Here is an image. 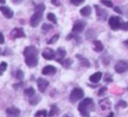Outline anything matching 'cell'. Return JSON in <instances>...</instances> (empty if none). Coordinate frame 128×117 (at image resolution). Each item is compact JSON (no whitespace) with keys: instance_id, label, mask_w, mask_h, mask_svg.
<instances>
[{"instance_id":"1","label":"cell","mask_w":128,"mask_h":117,"mask_svg":"<svg viewBox=\"0 0 128 117\" xmlns=\"http://www.w3.org/2000/svg\"><path fill=\"white\" fill-rule=\"evenodd\" d=\"M25 62L30 68L35 67L38 64V49L34 46H28L24 50Z\"/></svg>"},{"instance_id":"2","label":"cell","mask_w":128,"mask_h":117,"mask_svg":"<svg viewBox=\"0 0 128 117\" xmlns=\"http://www.w3.org/2000/svg\"><path fill=\"white\" fill-rule=\"evenodd\" d=\"M94 110V102L90 98L84 99L78 105V111L82 117H90V111Z\"/></svg>"},{"instance_id":"3","label":"cell","mask_w":128,"mask_h":117,"mask_svg":"<svg viewBox=\"0 0 128 117\" xmlns=\"http://www.w3.org/2000/svg\"><path fill=\"white\" fill-rule=\"evenodd\" d=\"M45 9H46V6H45L44 4H40L35 6V9H34L35 13H34V15H32L30 20V24L32 27H38L40 22L42 20L43 13H44Z\"/></svg>"},{"instance_id":"4","label":"cell","mask_w":128,"mask_h":117,"mask_svg":"<svg viewBox=\"0 0 128 117\" xmlns=\"http://www.w3.org/2000/svg\"><path fill=\"white\" fill-rule=\"evenodd\" d=\"M84 96V92L82 88H79V87H76V88L73 89L71 92H70V100L71 101L72 103H76V101H78L79 99H82Z\"/></svg>"},{"instance_id":"5","label":"cell","mask_w":128,"mask_h":117,"mask_svg":"<svg viewBox=\"0 0 128 117\" xmlns=\"http://www.w3.org/2000/svg\"><path fill=\"white\" fill-rule=\"evenodd\" d=\"M123 20L120 17L118 16H112L109 19V25H110V28L113 30H118V29H121V27L123 25Z\"/></svg>"},{"instance_id":"6","label":"cell","mask_w":128,"mask_h":117,"mask_svg":"<svg viewBox=\"0 0 128 117\" xmlns=\"http://www.w3.org/2000/svg\"><path fill=\"white\" fill-rule=\"evenodd\" d=\"M115 71L118 73H124L128 71V62L124 60H120L116 64Z\"/></svg>"},{"instance_id":"7","label":"cell","mask_w":128,"mask_h":117,"mask_svg":"<svg viewBox=\"0 0 128 117\" xmlns=\"http://www.w3.org/2000/svg\"><path fill=\"white\" fill-rule=\"evenodd\" d=\"M42 56L44 57L46 60H53L56 56V52L53 49V48H46L42 52Z\"/></svg>"},{"instance_id":"8","label":"cell","mask_w":128,"mask_h":117,"mask_svg":"<svg viewBox=\"0 0 128 117\" xmlns=\"http://www.w3.org/2000/svg\"><path fill=\"white\" fill-rule=\"evenodd\" d=\"M37 85H38L39 91L41 93H43V92H45L46 89L48 87V85H49V82L46 79H45V78H40L37 79Z\"/></svg>"},{"instance_id":"9","label":"cell","mask_w":128,"mask_h":117,"mask_svg":"<svg viewBox=\"0 0 128 117\" xmlns=\"http://www.w3.org/2000/svg\"><path fill=\"white\" fill-rule=\"evenodd\" d=\"M85 27V22L82 20H78L75 23L73 28H72V33L73 34H80L84 31Z\"/></svg>"},{"instance_id":"10","label":"cell","mask_w":128,"mask_h":117,"mask_svg":"<svg viewBox=\"0 0 128 117\" xmlns=\"http://www.w3.org/2000/svg\"><path fill=\"white\" fill-rule=\"evenodd\" d=\"M95 8H96V16H98V20H106L107 15H108V13H107L106 10L99 7L98 6H95Z\"/></svg>"},{"instance_id":"11","label":"cell","mask_w":128,"mask_h":117,"mask_svg":"<svg viewBox=\"0 0 128 117\" xmlns=\"http://www.w3.org/2000/svg\"><path fill=\"white\" fill-rule=\"evenodd\" d=\"M57 71V69L53 65H46L42 69V74L46 76H52L54 75Z\"/></svg>"},{"instance_id":"12","label":"cell","mask_w":128,"mask_h":117,"mask_svg":"<svg viewBox=\"0 0 128 117\" xmlns=\"http://www.w3.org/2000/svg\"><path fill=\"white\" fill-rule=\"evenodd\" d=\"M6 113L9 117H18L20 114V110L17 107L12 106L6 109Z\"/></svg>"},{"instance_id":"13","label":"cell","mask_w":128,"mask_h":117,"mask_svg":"<svg viewBox=\"0 0 128 117\" xmlns=\"http://www.w3.org/2000/svg\"><path fill=\"white\" fill-rule=\"evenodd\" d=\"M0 12L4 14L6 19H12L13 17V12L10 7L6 6H0Z\"/></svg>"},{"instance_id":"14","label":"cell","mask_w":128,"mask_h":117,"mask_svg":"<svg viewBox=\"0 0 128 117\" xmlns=\"http://www.w3.org/2000/svg\"><path fill=\"white\" fill-rule=\"evenodd\" d=\"M11 35L13 39H16V38H22L26 37V34L24 33V30L22 28H14L12 29L11 33Z\"/></svg>"},{"instance_id":"15","label":"cell","mask_w":128,"mask_h":117,"mask_svg":"<svg viewBox=\"0 0 128 117\" xmlns=\"http://www.w3.org/2000/svg\"><path fill=\"white\" fill-rule=\"evenodd\" d=\"M102 77H103V73L100 72V71H98V72H95L94 74H92L90 77V81L91 83L96 84L101 80Z\"/></svg>"},{"instance_id":"16","label":"cell","mask_w":128,"mask_h":117,"mask_svg":"<svg viewBox=\"0 0 128 117\" xmlns=\"http://www.w3.org/2000/svg\"><path fill=\"white\" fill-rule=\"evenodd\" d=\"M56 62H58L59 64H62L63 67L68 68L72 64V60L71 59H63V58H57Z\"/></svg>"},{"instance_id":"17","label":"cell","mask_w":128,"mask_h":117,"mask_svg":"<svg viewBox=\"0 0 128 117\" xmlns=\"http://www.w3.org/2000/svg\"><path fill=\"white\" fill-rule=\"evenodd\" d=\"M93 44H94V48L93 49L95 50L96 52H101L104 50V45L103 43L101 42L100 41H93Z\"/></svg>"},{"instance_id":"18","label":"cell","mask_w":128,"mask_h":117,"mask_svg":"<svg viewBox=\"0 0 128 117\" xmlns=\"http://www.w3.org/2000/svg\"><path fill=\"white\" fill-rule=\"evenodd\" d=\"M76 56L77 57V58L80 60V62H81V65L82 66H84V67H87V68H89V67H90V63L88 61V59H86V58H84V57H82L81 55H76Z\"/></svg>"},{"instance_id":"19","label":"cell","mask_w":128,"mask_h":117,"mask_svg":"<svg viewBox=\"0 0 128 117\" xmlns=\"http://www.w3.org/2000/svg\"><path fill=\"white\" fill-rule=\"evenodd\" d=\"M80 13H81V15H82V16H84V17L90 16L91 13V8L89 6H84V7H82V9L80 10Z\"/></svg>"},{"instance_id":"20","label":"cell","mask_w":128,"mask_h":117,"mask_svg":"<svg viewBox=\"0 0 128 117\" xmlns=\"http://www.w3.org/2000/svg\"><path fill=\"white\" fill-rule=\"evenodd\" d=\"M100 106L103 110H105V109H109L110 107V102L108 99H103V100L100 101Z\"/></svg>"},{"instance_id":"21","label":"cell","mask_w":128,"mask_h":117,"mask_svg":"<svg viewBox=\"0 0 128 117\" xmlns=\"http://www.w3.org/2000/svg\"><path fill=\"white\" fill-rule=\"evenodd\" d=\"M24 93H25L26 96L31 98V97H32V96L35 95V90H34L32 87H29V88L26 89V90L24 91Z\"/></svg>"},{"instance_id":"22","label":"cell","mask_w":128,"mask_h":117,"mask_svg":"<svg viewBox=\"0 0 128 117\" xmlns=\"http://www.w3.org/2000/svg\"><path fill=\"white\" fill-rule=\"evenodd\" d=\"M58 112H59V110H58V107H57L56 105H52L51 108H50V111L48 115V116H54V115L56 114Z\"/></svg>"},{"instance_id":"23","label":"cell","mask_w":128,"mask_h":117,"mask_svg":"<svg viewBox=\"0 0 128 117\" xmlns=\"http://www.w3.org/2000/svg\"><path fill=\"white\" fill-rule=\"evenodd\" d=\"M40 100V97L38 96V95H36V97H35V95H34V98L32 97L30 98V99H29V103H30L31 105H32V106H35V105H37L38 103H39Z\"/></svg>"},{"instance_id":"24","label":"cell","mask_w":128,"mask_h":117,"mask_svg":"<svg viewBox=\"0 0 128 117\" xmlns=\"http://www.w3.org/2000/svg\"><path fill=\"white\" fill-rule=\"evenodd\" d=\"M56 55L59 56V58H64V56L66 55V50L62 48H59L56 51Z\"/></svg>"},{"instance_id":"25","label":"cell","mask_w":128,"mask_h":117,"mask_svg":"<svg viewBox=\"0 0 128 117\" xmlns=\"http://www.w3.org/2000/svg\"><path fill=\"white\" fill-rule=\"evenodd\" d=\"M48 20H50L51 22H53L54 24H57V20H56V17L54 13H49L48 14Z\"/></svg>"},{"instance_id":"26","label":"cell","mask_w":128,"mask_h":117,"mask_svg":"<svg viewBox=\"0 0 128 117\" xmlns=\"http://www.w3.org/2000/svg\"><path fill=\"white\" fill-rule=\"evenodd\" d=\"M24 72L21 71V70H18V71H16V73H15V77H16L17 79L18 80H22L24 78Z\"/></svg>"},{"instance_id":"27","label":"cell","mask_w":128,"mask_h":117,"mask_svg":"<svg viewBox=\"0 0 128 117\" xmlns=\"http://www.w3.org/2000/svg\"><path fill=\"white\" fill-rule=\"evenodd\" d=\"M46 115H48V112H46V110H40V111L36 112L35 115L34 116L35 117H46Z\"/></svg>"},{"instance_id":"28","label":"cell","mask_w":128,"mask_h":117,"mask_svg":"<svg viewBox=\"0 0 128 117\" xmlns=\"http://www.w3.org/2000/svg\"><path fill=\"white\" fill-rule=\"evenodd\" d=\"M6 69H7V64L6 62H2L0 64V75H3Z\"/></svg>"},{"instance_id":"29","label":"cell","mask_w":128,"mask_h":117,"mask_svg":"<svg viewBox=\"0 0 128 117\" xmlns=\"http://www.w3.org/2000/svg\"><path fill=\"white\" fill-rule=\"evenodd\" d=\"M41 28H42L43 31H48L50 30V29L53 28V26L50 25V24H46V23H44L42 25V27H41Z\"/></svg>"},{"instance_id":"30","label":"cell","mask_w":128,"mask_h":117,"mask_svg":"<svg viewBox=\"0 0 128 117\" xmlns=\"http://www.w3.org/2000/svg\"><path fill=\"white\" fill-rule=\"evenodd\" d=\"M101 2L103 3L104 6H106L107 7H110V8L113 7V4H112V2L110 1V0H102Z\"/></svg>"},{"instance_id":"31","label":"cell","mask_w":128,"mask_h":117,"mask_svg":"<svg viewBox=\"0 0 128 117\" xmlns=\"http://www.w3.org/2000/svg\"><path fill=\"white\" fill-rule=\"evenodd\" d=\"M84 1H85V0H71V3L74 6H80V5H82Z\"/></svg>"},{"instance_id":"32","label":"cell","mask_w":128,"mask_h":117,"mask_svg":"<svg viewBox=\"0 0 128 117\" xmlns=\"http://www.w3.org/2000/svg\"><path fill=\"white\" fill-rule=\"evenodd\" d=\"M58 39H59V35H58V34H56V35L53 36V38H52V39H50L49 41H48V44H52V43H54L56 41H58Z\"/></svg>"},{"instance_id":"33","label":"cell","mask_w":128,"mask_h":117,"mask_svg":"<svg viewBox=\"0 0 128 117\" xmlns=\"http://www.w3.org/2000/svg\"><path fill=\"white\" fill-rule=\"evenodd\" d=\"M118 106H119L120 107L124 108V107H126V106H127V103H126L124 100H119L118 103Z\"/></svg>"},{"instance_id":"34","label":"cell","mask_w":128,"mask_h":117,"mask_svg":"<svg viewBox=\"0 0 128 117\" xmlns=\"http://www.w3.org/2000/svg\"><path fill=\"white\" fill-rule=\"evenodd\" d=\"M106 90H107V87H102V88L98 91V95H100V96L104 95V93L106 92Z\"/></svg>"},{"instance_id":"35","label":"cell","mask_w":128,"mask_h":117,"mask_svg":"<svg viewBox=\"0 0 128 117\" xmlns=\"http://www.w3.org/2000/svg\"><path fill=\"white\" fill-rule=\"evenodd\" d=\"M121 29H123L124 31H128V22H124L122 27H121Z\"/></svg>"},{"instance_id":"36","label":"cell","mask_w":128,"mask_h":117,"mask_svg":"<svg viewBox=\"0 0 128 117\" xmlns=\"http://www.w3.org/2000/svg\"><path fill=\"white\" fill-rule=\"evenodd\" d=\"M4 42V36L2 33H0V44H3Z\"/></svg>"},{"instance_id":"37","label":"cell","mask_w":128,"mask_h":117,"mask_svg":"<svg viewBox=\"0 0 128 117\" xmlns=\"http://www.w3.org/2000/svg\"><path fill=\"white\" fill-rule=\"evenodd\" d=\"M114 11L116 12V13H120V14H122V11H121V9L119 7H114Z\"/></svg>"},{"instance_id":"38","label":"cell","mask_w":128,"mask_h":117,"mask_svg":"<svg viewBox=\"0 0 128 117\" xmlns=\"http://www.w3.org/2000/svg\"><path fill=\"white\" fill-rule=\"evenodd\" d=\"M22 85H23V83H22V82H20V84H16V85H13V87H14V88H18V86H22Z\"/></svg>"},{"instance_id":"39","label":"cell","mask_w":128,"mask_h":117,"mask_svg":"<svg viewBox=\"0 0 128 117\" xmlns=\"http://www.w3.org/2000/svg\"><path fill=\"white\" fill-rule=\"evenodd\" d=\"M14 4H20V3H22L24 1V0H12Z\"/></svg>"},{"instance_id":"40","label":"cell","mask_w":128,"mask_h":117,"mask_svg":"<svg viewBox=\"0 0 128 117\" xmlns=\"http://www.w3.org/2000/svg\"><path fill=\"white\" fill-rule=\"evenodd\" d=\"M52 3H53V5H54V6H59V3H58V0H51Z\"/></svg>"},{"instance_id":"41","label":"cell","mask_w":128,"mask_h":117,"mask_svg":"<svg viewBox=\"0 0 128 117\" xmlns=\"http://www.w3.org/2000/svg\"><path fill=\"white\" fill-rule=\"evenodd\" d=\"M107 117H114V113H113V112H110Z\"/></svg>"},{"instance_id":"42","label":"cell","mask_w":128,"mask_h":117,"mask_svg":"<svg viewBox=\"0 0 128 117\" xmlns=\"http://www.w3.org/2000/svg\"><path fill=\"white\" fill-rule=\"evenodd\" d=\"M124 44L126 45V47H128V40H127V41H124Z\"/></svg>"},{"instance_id":"43","label":"cell","mask_w":128,"mask_h":117,"mask_svg":"<svg viewBox=\"0 0 128 117\" xmlns=\"http://www.w3.org/2000/svg\"><path fill=\"white\" fill-rule=\"evenodd\" d=\"M0 3H1V4H4V3H6V0H0Z\"/></svg>"},{"instance_id":"44","label":"cell","mask_w":128,"mask_h":117,"mask_svg":"<svg viewBox=\"0 0 128 117\" xmlns=\"http://www.w3.org/2000/svg\"><path fill=\"white\" fill-rule=\"evenodd\" d=\"M62 117H70V115H68V114H64Z\"/></svg>"},{"instance_id":"45","label":"cell","mask_w":128,"mask_h":117,"mask_svg":"<svg viewBox=\"0 0 128 117\" xmlns=\"http://www.w3.org/2000/svg\"><path fill=\"white\" fill-rule=\"evenodd\" d=\"M0 54H1V48H0Z\"/></svg>"}]
</instances>
